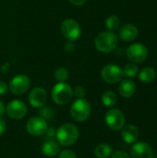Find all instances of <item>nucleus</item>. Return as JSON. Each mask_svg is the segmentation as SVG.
<instances>
[{"instance_id":"f257e3e1","label":"nucleus","mask_w":157,"mask_h":158,"mask_svg":"<svg viewBox=\"0 0 157 158\" xmlns=\"http://www.w3.org/2000/svg\"><path fill=\"white\" fill-rule=\"evenodd\" d=\"M56 136L60 145L70 146L77 141L79 137V131L75 125L66 123L58 128Z\"/></svg>"},{"instance_id":"f03ea898","label":"nucleus","mask_w":157,"mask_h":158,"mask_svg":"<svg viewBox=\"0 0 157 158\" xmlns=\"http://www.w3.org/2000/svg\"><path fill=\"white\" fill-rule=\"evenodd\" d=\"M95 47L101 53H110L118 45V37L112 31H104L99 33L94 40Z\"/></svg>"},{"instance_id":"7ed1b4c3","label":"nucleus","mask_w":157,"mask_h":158,"mask_svg":"<svg viewBox=\"0 0 157 158\" xmlns=\"http://www.w3.org/2000/svg\"><path fill=\"white\" fill-rule=\"evenodd\" d=\"M91 105L84 98L77 99L70 107L71 118L78 122H83L87 120L91 115Z\"/></svg>"},{"instance_id":"20e7f679","label":"nucleus","mask_w":157,"mask_h":158,"mask_svg":"<svg viewBox=\"0 0 157 158\" xmlns=\"http://www.w3.org/2000/svg\"><path fill=\"white\" fill-rule=\"evenodd\" d=\"M52 99L56 105L64 106L70 102L73 96L72 88L65 82H58L52 90Z\"/></svg>"},{"instance_id":"39448f33","label":"nucleus","mask_w":157,"mask_h":158,"mask_svg":"<svg viewBox=\"0 0 157 158\" xmlns=\"http://www.w3.org/2000/svg\"><path fill=\"white\" fill-rule=\"evenodd\" d=\"M102 79L107 83H118L124 78L123 69L115 64H108L102 69Z\"/></svg>"},{"instance_id":"423d86ee","label":"nucleus","mask_w":157,"mask_h":158,"mask_svg":"<svg viewBox=\"0 0 157 158\" xmlns=\"http://www.w3.org/2000/svg\"><path fill=\"white\" fill-rule=\"evenodd\" d=\"M61 31L65 38H67L70 42L78 40L81 34L80 24L73 19H67L62 22Z\"/></svg>"},{"instance_id":"0eeeda50","label":"nucleus","mask_w":157,"mask_h":158,"mask_svg":"<svg viewBox=\"0 0 157 158\" xmlns=\"http://www.w3.org/2000/svg\"><path fill=\"white\" fill-rule=\"evenodd\" d=\"M125 116L124 114L117 108H112L108 110L105 117V124L108 128L113 131H119L125 125Z\"/></svg>"},{"instance_id":"6e6552de","label":"nucleus","mask_w":157,"mask_h":158,"mask_svg":"<svg viewBox=\"0 0 157 158\" xmlns=\"http://www.w3.org/2000/svg\"><path fill=\"white\" fill-rule=\"evenodd\" d=\"M127 57L133 63H143L148 56V50L145 45L141 43L130 44L126 51Z\"/></svg>"},{"instance_id":"1a4fd4ad","label":"nucleus","mask_w":157,"mask_h":158,"mask_svg":"<svg viewBox=\"0 0 157 158\" xmlns=\"http://www.w3.org/2000/svg\"><path fill=\"white\" fill-rule=\"evenodd\" d=\"M47 122L46 119L42 117L31 118L27 124L26 130L29 134L32 136H42L47 131Z\"/></svg>"},{"instance_id":"9d476101","label":"nucleus","mask_w":157,"mask_h":158,"mask_svg":"<svg viewBox=\"0 0 157 158\" xmlns=\"http://www.w3.org/2000/svg\"><path fill=\"white\" fill-rule=\"evenodd\" d=\"M31 81L28 76L20 74L14 77L9 83V90L13 94L20 95L26 93L30 87Z\"/></svg>"},{"instance_id":"9b49d317","label":"nucleus","mask_w":157,"mask_h":158,"mask_svg":"<svg viewBox=\"0 0 157 158\" xmlns=\"http://www.w3.org/2000/svg\"><path fill=\"white\" fill-rule=\"evenodd\" d=\"M6 114L13 119H21L27 114V106L20 100H13L6 106Z\"/></svg>"},{"instance_id":"f8f14e48","label":"nucleus","mask_w":157,"mask_h":158,"mask_svg":"<svg viewBox=\"0 0 157 158\" xmlns=\"http://www.w3.org/2000/svg\"><path fill=\"white\" fill-rule=\"evenodd\" d=\"M47 101V93L42 87L33 88L29 94V103L34 108L43 107Z\"/></svg>"},{"instance_id":"ddd939ff","label":"nucleus","mask_w":157,"mask_h":158,"mask_svg":"<svg viewBox=\"0 0 157 158\" xmlns=\"http://www.w3.org/2000/svg\"><path fill=\"white\" fill-rule=\"evenodd\" d=\"M131 158H153V149L149 143L145 142L134 143L130 148Z\"/></svg>"},{"instance_id":"4468645a","label":"nucleus","mask_w":157,"mask_h":158,"mask_svg":"<svg viewBox=\"0 0 157 158\" xmlns=\"http://www.w3.org/2000/svg\"><path fill=\"white\" fill-rule=\"evenodd\" d=\"M121 130H122L121 136H122L123 141L126 143L131 144V143H136V141L138 140V138L140 136L139 129L136 126H134L132 124H129L127 126H124Z\"/></svg>"},{"instance_id":"2eb2a0df","label":"nucleus","mask_w":157,"mask_h":158,"mask_svg":"<svg viewBox=\"0 0 157 158\" xmlns=\"http://www.w3.org/2000/svg\"><path fill=\"white\" fill-rule=\"evenodd\" d=\"M118 35L120 39H122L123 41L131 42L138 37L139 31H138V28L132 24H125L119 29Z\"/></svg>"},{"instance_id":"dca6fc26","label":"nucleus","mask_w":157,"mask_h":158,"mask_svg":"<svg viewBox=\"0 0 157 158\" xmlns=\"http://www.w3.org/2000/svg\"><path fill=\"white\" fill-rule=\"evenodd\" d=\"M118 92L121 96L130 98L136 92V84L131 80H122L118 87Z\"/></svg>"},{"instance_id":"f3484780","label":"nucleus","mask_w":157,"mask_h":158,"mask_svg":"<svg viewBox=\"0 0 157 158\" xmlns=\"http://www.w3.org/2000/svg\"><path fill=\"white\" fill-rule=\"evenodd\" d=\"M42 154L47 157H54L59 153V144L54 141H47L42 145Z\"/></svg>"},{"instance_id":"a211bd4d","label":"nucleus","mask_w":157,"mask_h":158,"mask_svg":"<svg viewBox=\"0 0 157 158\" xmlns=\"http://www.w3.org/2000/svg\"><path fill=\"white\" fill-rule=\"evenodd\" d=\"M155 76H156V72L155 69L151 67H145L141 70L139 74V79L143 83H150L155 79Z\"/></svg>"},{"instance_id":"6ab92c4d","label":"nucleus","mask_w":157,"mask_h":158,"mask_svg":"<svg viewBox=\"0 0 157 158\" xmlns=\"http://www.w3.org/2000/svg\"><path fill=\"white\" fill-rule=\"evenodd\" d=\"M113 152V148L107 143H100L94 149V155L97 158H108Z\"/></svg>"},{"instance_id":"aec40b11","label":"nucleus","mask_w":157,"mask_h":158,"mask_svg":"<svg viewBox=\"0 0 157 158\" xmlns=\"http://www.w3.org/2000/svg\"><path fill=\"white\" fill-rule=\"evenodd\" d=\"M102 103L106 107H113L117 104V95L112 91H105L102 95Z\"/></svg>"},{"instance_id":"412c9836","label":"nucleus","mask_w":157,"mask_h":158,"mask_svg":"<svg viewBox=\"0 0 157 158\" xmlns=\"http://www.w3.org/2000/svg\"><path fill=\"white\" fill-rule=\"evenodd\" d=\"M119 25H120V19L116 15L108 17L105 20V27L108 30V31L114 32L115 31L118 30Z\"/></svg>"},{"instance_id":"4be33fe9","label":"nucleus","mask_w":157,"mask_h":158,"mask_svg":"<svg viewBox=\"0 0 157 158\" xmlns=\"http://www.w3.org/2000/svg\"><path fill=\"white\" fill-rule=\"evenodd\" d=\"M139 72V68L135 63H130L125 66L123 69V73L124 76H127L129 78H133L135 77Z\"/></svg>"},{"instance_id":"5701e85b","label":"nucleus","mask_w":157,"mask_h":158,"mask_svg":"<svg viewBox=\"0 0 157 158\" xmlns=\"http://www.w3.org/2000/svg\"><path fill=\"white\" fill-rule=\"evenodd\" d=\"M55 78L58 82H65L68 79V71L65 68H58L55 72Z\"/></svg>"},{"instance_id":"b1692460","label":"nucleus","mask_w":157,"mask_h":158,"mask_svg":"<svg viewBox=\"0 0 157 158\" xmlns=\"http://www.w3.org/2000/svg\"><path fill=\"white\" fill-rule=\"evenodd\" d=\"M58 158H77V155L71 150H64L60 153Z\"/></svg>"},{"instance_id":"393cba45","label":"nucleus","mask_w":157,"mask_h":158,"mask_svg":"<svg viewBox=\"0 0 157 158\" xmlns=\"http://www.w3.org/2000/svg\"><path fill=\"white\" fill-rule=\"evenodd\" d=\"M74 94H75V96L78 98V99H80V98H83L84 97V95H85V89L82 87V86H77L76 88H75V90H74V93H73Z\"/></svg>"},{"instance_id":"a878e982","label":"nucleus","mask_w":157,"mask_h":158,"mask_svg":"<svg viewBox=\"0 0 157 158\" xmlns=\"http://www.w3.org/2000/svg\"><path fill=\"white\" fill-rule=\"evenodd\" d=\"M111 158H130V156L123 151H117L112 155Z\"/></svg>"},{"instance_id":"bb28decb","label":"nucleus","mask_w":157,"mask_h":158,"mask_svg":"<svg viewBox=\"0 0 157 158\" xmlns=\"http://www.w3.org/2000/svg\"><path fill=\"white\" fill-rule=\"evenodd\" d=\"M6 91H7V84L5 81H0V94H6Z\"/></svg>"},{"instance_id":"cd10ccee","label":"nucleus","mask_w":157,"mask_h":158,"mask_svg":"<svg viewBox=\"0 0 157 158\" xmlns=\"http://www.w3.org/2000/svg\"><path fill=\"white\" fill-rule=\"evenodd\" d=\"M6 128V124L5 120H3V119L0 118V137H1V136L3 135V133L5 132Z\"/></svg>"},{"instance_id":"c85d7f7f","label":"nucleus","mask_w":157,"mask_h":158,"mask_svg":"<svg viewBox=\"0 0 157 158\" xmlns=\"http://www.w3.org/2000/svg\"><path fill=\"white\" fill-rule=\"evenodd\" d=\"M68 1L74 6H82L87 2V0H68Z\"/></svg>"},{"instance_id":"c756f323","label":"nucleus","mask_w":157,"mask_h":158,"mask_svg":"<svg viewBox=\"0 0 157 158\" xmlns=\"http://www.w3.org/2000/svg\"><path fill=\"white\" fill-rule=\"evenodd\" d=\"M74 45H73V44L71 43V42H69V43H67L66 44H65V50L67 51V52H72L73 50H74Z\"/></svg>"},{"instance_id":"7c9ffc66","label":"nucleus","mask_w":157,"mask_h":158,"mask_svg":"<svg viewBox=\"0 0 157 158\" xmlns=\"http://www.w3.org/2000/svg\"><path fill=\"white\" fill-rule=\"evenodd\" d=\"M4 112H5V106H4L3 102L0 100V117H1V116H3Z\"/></svg>"}]
</instances>
